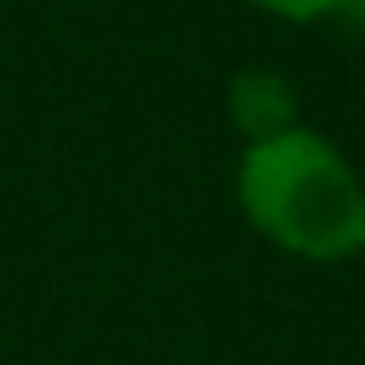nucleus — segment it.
Segmentation results:
<instances>
[{
	"instance_id": "4",
	"label": "nucleus",
	"mask_w": 365,
	"mask_h": 365,
	"mask_svg": "<svg viewBox=\"0 0 365 365\" xmlns=\"http://www.w3.org/2000/svg\"><path fill=\"white\" fill-rule=\"evenodd\" d=\"M348 11H359V17H365V0H348Z\"/></svg>"
},
{
	"instance_id": "1",
	"label": "nucleus",
	"mask_w": 365,
	"mask_h": 365,
	"mask_svg": "<svg viewBox=\"0 0 365 365\" xmlns=\"http://www.w3.org/2000/svg\"><path fill=\"white\" fill-rule=\"evenodd\" d=\"M234 200L268 245L302 262H348L365 251V177L308 125L245 143Z\"/></svg>"
},
{
	"instance_id": "3",
	"label": "nucleus",
	"mask_w": 365,
	"mask_h": 365,
	"mask_svg": "<svg viewBox=\"0 0 365 365\" xmlns=\"http://www.w3.org/2000/svg\"><path fill=\"white\" fill-rule=\"evenodd\" d=\"M285 23H314V17H331V11H348V0H251Z\"/></svg>"
},
{
	"instance_id": "2",
	"label": "nucleus",
	"mask_w": 365,
	"mask_h": 365,
	"mask_svg": "<svg viewBox=\"0 0 365 365\" xmlns=\"http://www.w3.org/2000/svg\"><path fill=\"white\" fill-rule=\"evenodd\" d=\"M228 114L245 131V143H257V137H274V131L297 125V91L274 68H240L228 80Z\"/></svg>"
}]
</instances>
